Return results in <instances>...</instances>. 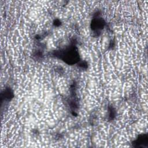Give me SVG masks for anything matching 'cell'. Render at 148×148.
Segmentation results:
<instances>
[{"label": "cell", "instance_id": "cell-1", "mask_svg": "<svg viewBox=\"0 0 148 148\" xmlns=\"http://www.w3.org/2000/svg\"><path fill=\"white\" fill-rule=\"evenodd\" d=\"M60 58L68 64H73L77 62L79 59V55L77 49L74 46H71L60 51Z\"/></svg>", "mask_w": 148, "mask_h": 148}, {"label": "cell", "instance_id": "cell-2", "mask_svg": "<svg viewBox=\"0 0 148 148\" xmlns=\"http://www.w3.org/2000/svg\"><path fill=\"white\" fill-rule=\"evenodd\" d=\"M147 137L146 135L140 136L135 141L134 146L136 147H145L147 145Z\"/></svg>", "mask_w": 148, "mask_h": 148}, {"label": "cell", "instance_id": "cell-3", "mask_svg": "<svg viewBox=\"0 0 148 148\" xmlns=\"http://www.w3.org/2000/svg\"><path fill=\"white\" fill-rule=\"evenodd\" d=\"M92 29H99L102 28L104 25V22L102 18H97L94 19L92 22Z\"/></svg>", "mask_w": 148, "mask_h": 148}]
</instances>
